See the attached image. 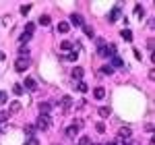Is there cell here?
Returning <instances> with one entry per match:
<instances>
[{
	"label": "cell",
	"instance_id": "20",
	"mask_svg": "<svg viewBox=\"0 0 155 145\" xmlns=\"http://www.w3.org/2000/svg\"><path fill=\"white\" fill-rule=\"evenodd\" d=\"M33 31H35V25H33V23H27V25H25V31H23V33H27V35H31Z\"/></svg>",
	"mask_w": 155,
	"mask_h": 145
},
{
	"label": "cell",
	"instance_id": "40",
	"mask_svg": "<svg viewBox=\"0 0 155 145\" xmlns=\"http://www.w3.org/2000/svg\"><path fill=\"white\" fill-rule=\"evenodd\" d=\"M124 145H134V143H130V141H124Z\"/></svg>",
	"mask_w": 155,
	"mask_h": 145
},
{
	"label": "cell",
	"instance_id": "34",
	"mask_svg": "<svg viewBox=\"0 0 155 145\" xmlns=\"http://www.w3.org/2000/svg\"><path fill=\"white\" fill-rule=\"evenodd\" d=\"M29 39H31V35H27V33H23V35L19 37V42H21V44H25V42H29Z\"/></svg>",
	"mask_w": 155,
	"mask_h": 145
},
{
	"label": "cell",
	"instance_id": "18",
	"mask_svg": "<svg viewBox=\"0 0 155 145\" xmlns=\"http://www.w3.org/2000/svg\"><path fill=\"white\" fill-rule=\"evenodd\" d=\"M25 135H27V137H33V135H35V126H33V124H27V126H25Z\"/></svg>",
	"mask_w": 155,
	"mask_h": 145
},
{
	"label": "cell",
	"instance_id": "30",
	"mask_svg": "<svg viewBox=\"0 0 155 145\" xmlns=\"http://www.w3.org/2000/svg\"><path fill=\"white\" fill-rule=\"evenodd\" d=\"M29 11H31V4H23L21 6V15H27Z\"/></svg>",
	"mask_w": 155,
	"mask_h": 145
},
{
	"label": "cell",
	"instance_id": "28",
	"mask_svg": "<svg viewBox=\"0 0 155 145\" xmlns=\"http://www.w3.org/2000/svg\"><path fill=\"white\" fill-rule=\"evenodd\" d=\"M19 54H21V58H27V60H29V48H21Z\"/></svg>",
	"mask_w": 155,
	"mask_h": 145
},
{
	"label": "cell",
	"instance_id": "37",
	"mask_svg": "<svg viewBox=\"0 0 155 145\" xmlns=\"http://www.w3.org/2000/svg\"><path fill=\"white\" fill-rule=\"evenodd\" d=\"M147 46H149V50H153V37H149V39H147Z\"/></svg>",
	"mask_w": 155,
	"mask_h": 145
},
{
	"label": "cell",
	"instance_id": "36",
	"mask_svg": "<svg viewBox=\"0 0 155 145\" xmlns=\"http://www.w3.org/2000/svg\"><path fill=\"white\" fill-rule=\"evenodd\" d=\"M95 42H97V46H99V48H101V46H106V44H104V39H101V37H95Z\"/></svg>",
	"mask_w": 155,
	"mask_h": 145
},
{
	"label": "cell",
	"instance_id": "38",
	"mask_svg": "<svg viewBox=\"0 0 155 145\" xmlns=\"http://www.w3.org/2000/svg\"><path fill=\"white\" fill-rule=\"evenodd\" d=\"M4 58H6V54H4V52H0V60H4Z\"/></svg>",
	"mask_w": 155,
	"mask_h": 145
},
{
	"label": "cell",
	"instance_id": "17",
	"mask_svg": "<svg viewBox=\"0 0 155 145\" xmlns=\"http://www.w3.org/2000/svg\"><path fill=\"white\" fill-rule=\"evenodd\" d=\"M77 133H79V126H77V124H72V126L66 129V135H68V137H77Z\"/></svg>",
	"mask_w": 155,
	"mask_h": 145
},
{
	"label": "cell",
	"instance_id": "8",
	"mask_svg": "<svg viewBox=\"0 0 155 145\" xmlns=\"http://www.w3.org/2000/svg\"><path fill=\"white\" fill-rule=\"evenodd\" d=\"M122 64H124V62H122L120 56H112V62H110V66H112V69H120Z\"/></svg>",
	"mask_w": 155,
	"mask_h": 145
},
{
	"label": "cell",
	"instance_id": "3",
	"mask_svg": "<svg viewBox=\"0 0 155 145\" xmlns=\"http://www.w3.org/2000/svg\"><path fill=\"white\" fill-rule=\"evenodd\" d=\"M130 135H132L130 126H122V129L118 131V137H122V141H128V139H130Z\"/></svg>",
	"mask_w": 155,
	"mask_h": 145
},
{
	"label": "cell",
	"instance_id": "5",
	"mask_svg": "<svg viewBox=\"0 0 155 145\" xmlns=\"http://www.w3.org/2000/svg\"><path fill=\"white\" fill-rule=\"evenodd\" d=\"M50 110H52V104L50 102H41L39 104V114H50Z\"/></svg>",
	"mask_w": 155,
	"mask_h": 145
},
{
	"label": "cell",
	"instance_id": "35",
	"mask_svg": "<svg viewBox=\"0 0 155 145\" xmlns=\"http://www.w3.org/2000/svg\"><path fill=\"white\" fill-rule=\"evenodd\" d=\"M6 99H8V96L4 91H0V104H6Z\"/></svg>",
	"mask_w": 155,
	"mask_h": 145
},
{
	"label": "cell",
	"instance_id": "31",
	"mask_svg": "<svg viewBox=\"0 0 155 145\" xmlns=\"http://www.w3.org/2000/svg\"><path fill=\"white\" fill-rule=\"evenodd\" d=\"M27 145H39V139H35V137H29V139H27Z\"/></svg>",
	"mask_w": 155,
	"mask_h": 145
},
{
	"label": "cell",
	"instance_id": "12",
	"mask_svg": "<svg viewBox=\"0 0 155 145\" xmlns=\"http://www.w3.org/2000/svg\"><path fill=\"white\" fill-rule=\"evenodd\" d=\"M97 112H99V116H101V118H107V116L112 114V110H110V106H101V108L97 110Z\"/></svg>",
	"mask_w": 155,
	"mask_h": 145
},
{
	"label": "cell",
	"instance_id": "13",
	"mask_svg": "<svg viewBox=\"0 0 155 145\" xmlns=\"http://www.w3.org/2000/svg\"><path fill=\"white\" fill-rule=\"evenodd\" d=\"M120 17V6H116L114 11L110 12V23H116V19Z\"/></svg>",
	"mask_w": 155,
	"mask_h": 145
},
{
	"label": "cell",
	"instance_id": "43",
	"mask_svg": "<svg viewBox=\"0 0 155 145\" xmlns=\"http://www.w3.org/2000/svg\"><path fill=\"white\" fill-rule=\"evenodd\" d=\"M91 145H97V143H91Z\"/></svg>",
	"mask_w": 155,
	"mask_h": 145
},
{
	"label": "cell",
	"instance_id": "33",
	"mask_svg": "<svg viewBox=\"0 0 155 145\" xmlns=\"http://www.w3.org/2000/svg\"><path fill=\"white\" fill-rule=\"evenodd\" d=\"M60 46H62V50H72V44H71V42H62Z\"/></svg>",
	"mask_w": 155,
	"mask_h": 145
},
{
	"label": "cell",
	"instance_id": "15",
	"mask_svg": "<svg viewBox=\"0 0 155 145\" xmlns=\"http://www.w3.org/2000/svg\"><path fill=\"white\" fill-rule=\"evenodd\" d=\"M83 31H85V35H87V37H91V39H93L95 31H93V27H91V25H83Z\"/></svg>",
	"mask_w": 155,
	"mask_h": 145
},
{
	"label": "cell",
	"instance_id": "14",
	"mask_svg": "<svg viewBox=\"0 0 155 145\" xmlns=\"http://www.w3.org/2000/svg\"><path fill=\"white\" fill-rule=\"evenodd\" d=\"M17 112H21V102H11V112L8 114H17Z\"/></svg>",
	"mask_w": 155,
	"mask_h": 145
},
{
	"label": "cell",
	"instance_id": "25",
	"mask_svg": "<svg viewBox=\"0 0 155 145\" xmlns=\"http://www.w3.org/2000/svg\"><path fill=\"white\" fill-rule=\"evenodd\" d=\"M8 116H11L8 112H4V110H0V122H2V124H4V122L8 120Z\"/></svg>",
	"mask_w": 155,
	"mask_h": 145
},
{
	"label": "cell",
	"instance_id": "21",
	"mask_svg": "<svg viewBox=\"0 0 155 145\" xmlns=\"http://www.w3.org/2000/svg\"><path fill=\"white\" fill-rule=\"evenodd\" d=\"M71 104H72V99H71L68 96H64V97H62V106H64V110H68V108H71Z\"/></svg>",
	"mask_w": 155,
	"mask_h": 145
},
{
	"label": "cell",
	"instance_id": "26",
	"mask_svg": "<svg viewBox=\"0 0 155 145\" xmlns=\"http://www.w3.org/2000/svg\"><path fill=\"white\" fill-rule=\"evenodd\" d=\"M114 72V69L110 66V64H106V66H101V75H112Z\"/></svg>",
	"mask_w": 155,
	"mask_h": 145
},
{
	"label": "cell",
	"instance_id": "11",
	"mask_svg": "<svg viewBox=\"0 0 155 145\" xmlns=\"http://www.w3.org/2000/svg\"><path fill=\"white\" fill-rule=\"evenodd\" d=\"M120 37L126 39V42H132V31L130 29H122V31H120Z\"/></svg>",
	"mask_w": 155,
	"mask_h": 145
},
{
	"label": "cell",
	"instance_id": "19",
	"mask_svg": "<svg viewBox=\"0 0 155 145\" xmlns=\"http://www.w3.org/2000/svg\"><path fill=\"white\" fill-rule=\"evenodd\" d=\"M12 91H15V96H23V91H25V89H23V85H19V83H17V85H12Z\"/></svg>",
	"mask_w": 155,
	"mask_h": 145
},
{
	"label": "cell",
	"instance_id": "2",
	"mask_svg": "<svg viewBox=\"0 0 155 145\" xmlns=\"http://www.w3.org/2000/svg\"><path fill=\"white\" fill-rule=\"evenodd\" d=\"M27 69H29V60L27 58H19V60L15 62V71L17 72H25Z\"/></svg>",
	"mask_w": 155,
	"mask_h": 145
},
{
	"label": "cell",
	"instance_id": "29",
	"mask_svg": "<svg viewBox=\"0 0 155 145\" xmlns=\"http://www.w3.org/2000/svg\"><path fill=\"white\" fill-rule=\"evenodd\" d=\"M87 89H89V85L85 83V81H81V83H79V91H81V93H85Z\"/></svg>",
	"mask_w": 155,
	"mask_h": 145
},
{
	"label": "cell",
	"instance_id": "1",
	"mask_svg": "<svg viewBox=\"0 0 155 145\" xmlns=\"http://www.w3.org/2000/svg\"><path fill=\"white\" fill-rule=\"evenodd\" d=\"M33 126H35L37 131H48L50 129V116L48 114H39V116H37V122Z\"/></svg>",
	"mask_w": 155,
	"mask_h": 145
},
{
	"label": "cell",
	"instance_id": "27",
	"mask_svg": "<svg viewBox=\"0 0 155 145\" xmlns=\"http://www.w3.org/2000/svg\"><path fill=\"white\" fill-rule=\"evenodd\" d=\"M79 145H91V137H81L79 139Z\"/></svg>",
	"mask_w": 155,
	"mask_h": 145
},
{
	"label": "cell",
	"instance_id": "16",
	"mask_svg": "<svg viewBox=\"0 0 155 145\" xmlns=\"http://www.w3.org/2000/svg\"><path fill=\"white\" fill-rule=\"evenodd\" d=\"M37 23L44 25V27H48V25H50V15H41V17L37 19Z\"/></svg>",
	"mask_w": 155,
	"mask_h": 145
},
{
	"label": "cell",
	"instance_id": "32",
	"mask_svg": "<svg viewBox=\"0 0 155 145\" xmlns=\"http://www.w3.org/2000/svg\"><path fill=\"white\" fill-rule=\"evenodd\" d=\"M95 129H97V133H104V131H106V124H104V122H97Z\"/></svg>",
	"mask_w": 155,
	"mask_h": 145
},
{
	"label": "cell",
	"instance_id": "10",
	"mask_svg": "<svg viewBox=\"0 0 155 145\" xmlns=\"http://www.w3.org/2000/svg\"><path fill=\"white\" fill-rule=\"evenodd\" d=\"M93 96H95L97 99H104V97H106V89H104V87H95V89H93Z\"/></svg>",
	"mask_w": 155,
	"mask_h": 145
},
{
	"label": "cell",
	"instance_id": "4",
	"mask_svg": "<svg viewBox=\"0 0 155 145\" xmlns=\"http://www.w3.org/2000/svg\"><path fill=\"white\" fill-rule=\"evenodd\" d=\"M71 23L72 25H77V27H83V17H81V15H77V12H72L71 15Z\"/></svg>",
	"mask_w": 155,
	"mask_h": 145
},
{
	"label": "cell",
	"instance_id": "6",
	"mask_svg": "<svg viewBox=\"0 0 155 145\" xmlns=\"http://www.w3.org/2000/svg\"><path fill=\"white\" fill-rule=\"evenodd\" d=\"M71 75H72V79H79V81H81V79H83V69H81V66H74L71 71Z\"/></svg>",
	"mask_w": 155,
	"mask_h": 145
},
{
	"label": "cell",
	"instance_id": "22",
	"mask_svg": "<svg viewBox=\"0 0 155 145\" xmlns=\"http://www.w3.org/2000/svg\"><path fill=\"white\" fill-rule=\"evenodd\" d=\"M77 56H79L77 52H68V54H66V56H62V58H64V60H71V62H74V60H77Z\"/></svg>",
	"mask_w": 155,
	"mask_h": 145
},
{
	"label": "cell",
	"instance_id": "23",
	"mask_svg": "<svg viewBox=\"0 0 155 145\" xmlns=\"http://www.w3.org/2000/svg\"><path fill=\"white\" fill-rule=\"evenodd\" d=\"M134 15H137V17H143V15H145V8L141 6V4H137V6H134Z\"/></svg>",
	"mask_w": 155,
	"mask_h": 145
},
{
	"label": "cell",
	"instance_id": "9",
	"mask_svg": "<svg viewBox=\"0 0 155 145\" xmlns=\"http://www.w3.org/2000/svg\"><path fill=\"white\" fill-rule=\"evenodd\" d=\"M56 29H58V33H66V31L71 29V25L66 23V21H60V23H58V27H56Z\"/></svg>",
	"mask_w": 155,
	"mask_h": 145
},
{
	"label": "cell",
	"instance_id": "41",
	"mask_svg": "<svg viewBox=\"0 0 155 145\" xmlns=\"http://www.w3.org/2000/svg\"><path fill=\"white\" fill-rule=\"evenodd\" d=\"M149 145H155V141H153V139H151V141H149Z\"/></svg>",
	"mask_w": 155,
	"mask_h": 145
},
{
	"label": "cell",
	"instance_id": "42",
	"mask_svg": "<svg viewBox=\"0 0 155 145\" xmlns=\"http://www.w3.org/2000/svg\"><path fill=\"white\" fill-rule=\"evenodd\" d=\"M0 135H2V129H0Z\"/></svg>",
	"mask_w": 155,
	"mask_h": 145
},
{
	"label": "cell",
	"instance_id": "24",
	"mask_svg": "<svg viewBox=\"0 0 155 145\" xmlns=\"http://www.w3.org/2000/svg\"><path fill=\"white\" fill-rule=\"evenodd\" d=\"M97 56H101V58H107V48H106V46H101V48L97 50Z\"/></svg>",
	"mask_w": 155,
	"mask_h": 145
},
{
	"label": "cell",
	"instance_id": "7",
	"mask_svg": "<svg viewBox=\"0 0 155 145\" xmlns=\"http://www.w3.org/2000/svg\"><path fill=\"white\" fill-rule=\"evenodd\" d=\"M25 87H27L29 91H35V89H37V83L31 79V77H27V79H25Z\"/></svg>",
	"mask_w": 155,
	"mask_h": 145
},
{
	"label": "cell",
	"instance_id": "39",
	"mask_svg": "<svg viewBox=\"0 0 155 145\" xmlns=\"http://www.w3.org/2000/svg\"><path fill=\"white\" fill-rule=\"evenodd\" d=\"M106 145H118V143H116V141H107Z\"/></svg>",
	"mask_w": 155,
	"mask_h": 145
}]
</instances>
